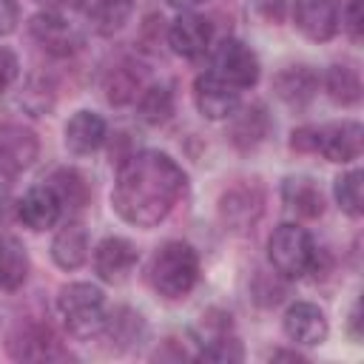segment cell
<instances>
[{"label": "cell", "instance_id": "cell-1", "mask_svg": "<svg viewBox=\"0 0 364 364\" xmlns=\"http://www.w3.org/2000/svg\"><path fill=\"white\" fill-rule=\"evenodd\" d=\"M182 191L185 173L168 154L139 151L119 165L111 205L128 225L154 228L173 210Z\"/></svg>", "mask_w": 364, "mask_h": 364}, {"label": "cell", "instance_id": "cell-2", "mask_svg": "<svg viewBox=\"0 0 364 364\" xmlns=\"http://www.w3.org/2000/svg\"><path fill=\"white\" fill-rule=\"evenodd\" d=\"M199 279V256L188 242H165L151 262V284L165 299H182Z\"/></svg>", "mask_w": 364, "mask_h": 364}, {"label": "cell", "instance_id": "cell-3", "mask_svg": "<svg viewBox=\"0 0 364 364\" xmlns=\"http://www.w3.org/2000/svg\"><path fill=\"white\" fill-rule=\"evenodd\" d=\"M57 310H60L68 333L77 338L97 336L105 324V296L100 287L85 284V282L65 284L57 296Z\"/></svg>", "mask_w": 364, "mask_h": 364}, {"label": "cell", "instance_id": "cell-4", "mask_svg": "<svg viewBox=\"0 0 364 364\" xmlns=\"http://www.w3.org/2000/svg\"><path fill=\"white\" fill-rule=\"evenodd\" d=\"M267 253L276 273L284 279H301L316 267V259H318V250L310 233L299 225H279L267 242Z\"/></svg>", "mask_w": 364, "mask_h": 364}, {"label": "cell", "instance_id": "cell-5", "mask_svg": "<svg viewBox=\"0 0 364 364\" xmlns=\"http://www.w3.org/2000/svg\"><path fill=\"white\" fill-rule=\"evenodd\" d=\"M213 74L233 88H250L259 80V60L242 40L225 37L213 51Z\"/></svg>", "mask_w": 364, "mask_h": 364}, {"label": "cell", "instance_id": "cell-6", "mask_svg": "<svg viewBox=\"0 0 364 364\" xmlns=\"http://www.w3.org/2000/svg\"><path fill=\"white\" fill-rule=\"evenodd\" d=\"M193 100H196V108H199L202 117H208V119H228L239 108V88H233L230 82H225L222 77H216L210 71V74L196 77Z\"/></svg>", "mask_w": 364, "mask_h": 364}, {"label": "cell", "instance_id": "cell-7", "mask_svg": "<svg viewBox=\"0 0 364 364\" xmlns=\"http://www.w3.org/2000/svg\"><path fill=\"white\" fill-rule=\"evenodd\" d=\"M136 264V250L128 239H119V236H108L97 245L94 250V270L102 282L108 284H119L128 279V273L134 270Z\"/></svg>", "mask_w": 364, "mask_h": 364}, {"label": "cell", "instance_id": "cell-8", "mask_svg": "<svg viewBox=\"0 0 364 364\" xmlns=\"http://www.w3.org/2000/svg\"><path fill=\"white\" fill-rule=\"evenodd\" d=\"M293 23L307 40L324 43L338 28L336 3L333 0H296L293 3Z\"/></svg>", "mask_w": 364, "mask_h": 364}, {"label": "cell", "instance_id": "cell-9", "mask_svg": "<svg viewBox=\"0 0 364 364\" xmlns=\"http://www.w3.org/2000/svg\"><path fill=\"white\" fill-rule=\"evenodd\" d=\"M210 40H213V26L205 20V17H199V14H191V11H185V14H179L173 23H171V28H168V43H171V48L176 51V54H182V57H202L208 48H210Z\"/></svg>", "mask_w": 364, "mask_h": 364}, {"label": "cell", "instance_id": "cell-10", "mask_svg": "<svg viewBox=\"0 0 364 364\" xmlns=\"http://www.w3.org/2000/svg\"><path fill=\"white\" fill-rule=\"evenodd\" d=\"M361 125L358 122H338L316 128V151L324 154L330 162H353L361 154Z\"/></svg>", "mask_w": 364, "mask_h": 364}, {"label": "cell", "instance_id": "cell-11", "mask_svg": "<svg viewBox=\"0 0 364 364\" xmlns=\"http://www.w3.org/2000/svg\"><path fill=\"white\" fill-rule=\"evenodd\" d=\"M284 333L296 344H321L327 338V318L324 313L310 301H296L284 313Z\"/></svg>", "mask_w": 364, "mask_h": 364}, {"label": "cell", "instance_id": "cell-12", "mask_svg": "<svg viewBox=\"0 0 364 364\" xmlns=\"http://www.w3.org/2000/svg\"><path fill=\"white\" fill-rule=\"evenodd\" d=\"M60 210H63V205H60V199H57V193H54L51 185H34V188H28L26 196L20 199V205H17L20 222L26 228H31V230L51 228L60 219Z\"/></svg>", "mask_w": 364, "mask_h": 364}, {"label": "cell", "instance_id": "cell-13", "mask_svg": "<svg viewBox=\"0 0 364 364\" xmlns=\"http://www.w3.org/2000/svg\"><path fill=\"white\" fill-rule=\"evenodd\" d=\"M31 34H34V40H37L46 51L60 54V57L74 54V51L80 48V43H82L80 34L74 31V26L65 23L60 14H37V17L31 20Z\"/></svg>", "mask_w": 364, "mask_h": 364}, {"label": "cell", "instance_id": "cell-14", "mask_svg": "<svg viewBox=\"0 0 364 364\" xmlns=\"http://www.w3.org/2000/svg\"><path fill=\"white\" fill-rule=\"evenodd\" d=\"M273 88H276L279 100H284L287 105L304 108L318 91V74L310 65H290L276 74Z\"/></svg>", "mask_w": 364, "mask_h": 364}, {"label": "cell", "instance_id": "cell-15", "mask_svg": "<svg viewBox=\"0 0 364 364\" xmlns=\"http://www.w3.org/2000/svg\"><path fill=\"white\" fill-rule=\"evenodd\" d=\"M105 142V122L94 111H77L65 122V145L71 154H94Z\"/></svg>", "mask_w": 364, "mask_h": 364}, {"label": "cell", "instance_id": "cell-16", "mask_svg": "<svg viewBox=\"0 0 364 364\" xmlns=\"http://www.w3.org/2000/svg\"><path fill=\"white\" fill-rule=\"evenodd\" d=\"M282 196H284L287 208L304 219H316L324 213V193L307 176H290L282 188Z\"/></svg>", "mask_w": 364, "mask_h": 364}, {"label": "cell", "instance_id": "cell-17", "mask_svg": "<svg viewBox=\"0 0 364 364\" xmlns=\"http://www.w3.org/2000/svg\"><path fill=\"white\" fill-rule=\"evenodd\" d=\"M270 131V117L262 105H250V108H242L233 122H230V142L236 148H256Z\"/></svg>", "mask_w": 364, "mask_h": 364}, {"label": "cell", "instance_id": "cell-18", "mask_svg": "<svg viewBox=\"0 0 364 364\" xmlns=\"http://www.w3.org/2000/svg\"><path fill=\"white\" fill-rule=\"evenodd\" d=\"M51 256L63 270H77L88 259V233L82 225H65L51 245Z\"/></svg>", "mask_w": 364, "mask_h": 364}, {"label": "cell", "instance_id": "cell-19", "mask_svg": "<svg viewBox=\"0 0 364 364\" xmlns=\"http://www.w3.org/2000/svg\"><path fill=\"white\" fill-rule=\"evenodd\" d=\"M77 3H80V11L85 14V20L97 31H105V34L122 28L134 9V0H77Z\"/></svg>", "mask_w": 364, "mask_h": 364}, {"label": "cell", "instance_id": "cell-20", "mask_svg": "<svg viewBox=\"0 0 364 364\" xmlns=\"http://www.w3.org/2000/svg\"><path fill=\"white\" fill-rule=\"evenodd\" d=\"M28 276V253L14 239L0 233V290H17Z\"/></svg>", "mask_w": 364, "mask_h": 364}, {"label": "cell", "instance_id": "cell-21", "mask_svg": "<svg viewBox=\"0 0 364 364\" xmlns=\"http://www.w3.org/2000/svg\"><path fill=\"white\" fill-rule=\"evenodd\" d=\"M11 355L14 358H31V361H40V358H63L65 353L60 350V341L51 336L48 327H26L20 338H14L11 344Z\"/></svg>", "mask_w": 364, "mask_h": 364}, {"label": "cell", "instance_id": "cell-22", "mask_svg": "<svg viewBox=\"0 0 364 364\" xmlns=\"http://www.w3.org/2000/svg\"><path fill=\"white\" fill-rule=\"evenodd\" d=\"M327 94L338 105H355L361 100V80L358 71L350 65H333L327 71Z\"/></svg>", "mask_w": 364, "mask_h": 364}, {"label": "cell", "instance_id": "cell-23", "mask_svg": "<svg viewBox=\"0 0 364 364\" xmlns=\"http://www.w3.org/2000/svg\"><path fill=\"white\" fill-rule=\"evenodd\" d=\"M48 185L54 188V193H57V199H60L63 208L80 210V208L85 205V199H88V188H85L82 176H80L74 168H60V171H54L51 179H48Z\"/></svg>", "mask_w": 364, "mask_h": 364}, {"label": "cell", "instance_id": "cell-24", "mask_svg": "<svg viewBox=\"0 0 364 364\" xmlns=\"http://www.w3.org/2000/svg\"><path fill=\"white\" fill-rule=\"evenodd\" d=\"M173 114V94L168 85H151L139 97V119L148 125H165Z\"/></svg>", "mask_w": 364, "mask_h": 364}, {"label": "cell", "instance_id": "cell-25", "mask_svg": "<svg viewBox=\"0 0 364 364\" xmlns=\"http://www.w3.org/2000/svg\"><path fill=\"white\" fill-rule=\"evenodd\" d=\"M0 145H3V151H6L20 168L31 165L34 156H37V139H34V134L26 131V128H17V125L0 128Z\"/></svg>", "mask_w": 364, "mask_h": 364}, {"label": "cell", "instance_id": "cell-26", "mask_svg": "<svg viewBox=\"0 0 364 364\" xmlns=\"http://www.w3.org/2000/svg\"><path fill=\"white\" fill-rule=\"evenodd\" d=\"M361 179H364L361 171H350V173H344V176L336 179V202H338V208H341L347 216H353V219H358L361 210H364Z\"/></svg>", "mask_w": 364, "mask_h": 364}, {"label": "cell", "instance_id": "cell-27", "mask_svg": "<svg viewBox=\"0 0 364 364\" xmlns=\"http://www.w3.org/2000/svg\"><path fill=\"white\" fill-rule=\"evenodd\" d=\"M222 216L230 222V225H247L259 216V196L247 193V191H233L222 199Z\"/></svg>", "mask_w": 364, "mask_h": 364}, {"label": "cell", "instance_id": "cell-28", "mask_svg": "<svg viewBox=\"0 0 364 364\" xmlns=\"http://www.w3.org/2000/svg\"><path fill=\"white\" fill-rule=\"evenodd\" d=\"M136 88H139V77H134L131 68H114L108 77H105V97L108 102L114 105H125L136 97Z\"/></svg>", "mask_w": 364, "mask_h": 364}, {"label": "cell", "instance_id": "cell-29", "mask_svg": "<svg viewBox=\"0 0 364 364\" xmlns=\"http://www.w3.org/2000/svg\"><path fill=\"white\" fill-rule=\"evenodd\" d=\"M139 327H142L139 316L134 310H128V307L114 310L111 316H105V324H102V330H108V336L114 341H134Z\"/></svg>", "mask_w": 364, "mask_h": 364}, {"label": "cell", "instance_id": "cell-30", "mask_svg": "<svg viewBox=\"0 0 364 364\" xmlns=\"http://www.w3.org/2000/svg\"><path fill=\"white\" fill-rule=\"evenodd\" d=\"M199 358H208V361H242V347H239L236 338H228L225 333H219L202 347Z\"/></svg>", "mask_w": 364, "mask_h": 364}, {"label": "cell", "instance_id": "cell-31", "mask_svg": "<svg viewBox=\"0 0 364 364\" xmlns=\"http://www.w3.org/2000/svg\"><path fill=\"white\" fill-rule=\"evenodd\" d=\"M17 57L9 48H0V94L9 91V85L17 80Z\"/></svg>", "mask_w": 364, "mask_h": 364}, {"label": "cell", "instance_id": "cell-32", "mask_svg": "<svg viewBox=\"0 0 364 364\" xmlns=\"http://www.w3.org/2000/svg\"><path fill=\"white\" fill-rule=\"evenodd\" d=\"M17 17H20L17 3L14 0H0V37L11 34L17 28Z\"/></svg>", "mask_w": 364, "mask_h": 364}, {"label": "cell", "instance_id": "cell-33", "mask_svg": "<svg viewBox=\"0 0 364 364\" xmlns=\"http://www.w3.org/2000/svg\"><path fill=\"white\" fill-rule=\"evenodd\" d=\"M17 171H20V165H17V162L3 151V145H0V196L11 188V182H14Z\"/></svg>", "mask_w": 364, "mask_h": 364}, {"label": "cell", "instance_id": "cell-34", "mask_svg": "<svg viewBox=\"0 0 364 364\" xmlns=\"http://www.w3.org/2000/svg\"><path fill=\"white\" fill-rule=\"evenodd\" d=\"M344 28H347V34L358 43L361 40V0H353L350 6H347V17H344Z\"/></svg>", "mask_w": 364, "mask_h": 364}, {"label": "cell", "instance_id": "cell-35", "mask_svg": "<svg viewBox=\"0 0 364 364\" xmlns=\"http://www.w3.org/2000/svg\"><path fill=\"white\" fill-rule=\"evenodd\" d=\"M259 9H267V14H270V17L276 14V20L282 17V0H273V3H264V0H262V3H259Z\"/></svg>", "mask_w": 364, "mask_h": 364}, {"label": "cell", "instance_id": "cell-36", "mask_svg": "<svg viewBox=\"0 0 364 364\" xmlns=\"http://www.w3.org/2000/svg\"><path fill=\"white\" fill-rule=\"evenodd\" d=\"M168 6H173V9H193V6H199V3H205V0H165Z\"/></svg>", "mask_w": 364, "mask_h": 364}]
</instances>
